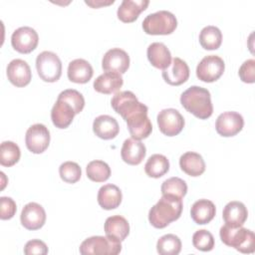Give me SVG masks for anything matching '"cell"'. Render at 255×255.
I'll use <instances>...</instances> for the list:
<instances>
[{"mask_svg":"<svg viewBox=\"0 0 255 255\" xmlns=\"http://www.w3.org/2000/svg\"><path fill=\"white\" fill-rule=\"evenodd\" d=\"M176 27V17L166 10L148 14L142 21V29L148 35H169Z\"/></svg>","mask_w":255,"mask_h":255,"instance_id":"4","label":"cell"},{"mask_svg":"<svg viewBox=\"0 0 255 255\" xmlns=\"http://www.w3.org/2000/svg\"><path fill=\"white\" fill-rule=\"evenodd\" d=\"M162 78L171 86H179L188 80L189 67L186 62L178 57H174L169 67L162 70Z\"/></svg>","mask_w":255,"mask_h":255,"instance_id":"17","label":"cell"},{"mask_svg":"<svg viewBox=\"0 0 255 255\" xmlns=\"http://www.w3.org/2000/svg\"><path fill=\"white\" fill-rule=\"evenodd\" d=\"M169 170V161L166 156L155 153L148 157L144 164V171L149 177L159 178Z\"/></svg>","mask_w":255,"mask_h":255,"instance_id":"30","label":"cell"},{"mask_svg":"<svg viewBox=\"0 0 255 255\" xmlns=\"http://www.w3.org/2000/svg\"><path fill=\"white\" fill-rule=\"evenodd\" d=\"M216 208L212 201L199 199L195 201L190 209V216L196 224H207L215 216Z\"/></svg>","mask_w":255,"mask_h":255,"instance_id":"27","label":"cell"},{"mask_svg":"<svg viewBox=\"0 0 255 255\" xmlns=\"http://www.w3.org/2000/svg\"><path fill=\"white\" fill-rule=\"evenodd\" d=\"M123 199L121 189L112 183L103 185L98 192V203L106 210L115 209L120 206Z\"/></svg>","mask_w":255,"mask_h":255,"instance_id":"26","label":"cell"},{"mask_svg":"<svg viewBox=\"0 0 255 255\" xmlns=\"http://www.w3.org/2000/svg\"><path fill=\"white\" fill-rule=\"evenodd\" d=\"M199 43L205 50H216L222 43V33L217 27L208 25L200 31Z\"/></svg>","mask_w":255,"mask_h":255,"instance_id":"31","label":"cell"},{"mask_svg":"<svg viewBox=\"0 0 255 255\" xmlns=\"http://www.w3.org/2000/svg\"><path fill=\"white\" fill-rule=\"evenodd\" d=\"M24 253L26 255H46L48 253V247L42 240L32 239L26 243Z\"/></svg>","mask_w":255,"mask_h":255,"instance_id":"41","label":"cell"},{"mask_svg":"<svg viewBox=\"0 0 255 255\" xmlns=\"http://www.w3.org/2000/svg\"><path fill=\"white\" fill-rule=\"evenodd\" d=\"M148 109L146 106L132 114L126 120L128 131L132 138L143 139L146 138L152 130V125L147 117Z\"/></svg>","mask_w":255,"mask_h":255,"instance_id":"9","label":"cell"},{"mask_svg":"<svg viewBox=\"0 0 255 255\" xmlns=\"http://www.w3.org/2000/svg\"><path fill=\"white\" fill-rule=\"evenodd\" d=\"M21 224L28 230H37L46 222V212L42 205L36 202L27 203L20 215Z\"/></svg>","mask_w":255,"mask_h":255,"instance_id":"15","label":"cell"},{"mask_svg":"<svg viewBox=\"0 0 255 255\" xmlns=\"http://www.w3.org/2000/svg\"><path fill=\"white\" fill-rule=\"evenodd\" d=\"M148 4V0H123L117 11L118 18L124 23L133 22Z\"/></svg>","mask_w":255,"mask_h":255,"instance_id":"20","label":"cell"},{"mask_svg":"<svg viewBox=\"0 0 255 255\" xmlns=\"http://www.w3.org/2000/svg\"><path fill=\"white\" fill-rule=\"evenodd\" d=\"M87 176L95 182H104L111 176L109 164L103 160H92L86 167Z\"/></svg>","mask_w":255,"mask_h":255,"instance_id":"32","label":"cell"},{"mask_svg":"<svg viewBox=\"0 0 255 255\" xmlns=\"http://www.w3.org/2000/svg\"><path fill=\"white\" fill-rule=\"evenodd\" d=\"M182 207V198L162 194L156 204L149 209L148 221L155 228H164L180 217Z\"/></svg>","mask_w":255,"mask_h":255,"instance_id":"1","label":"cell"},{"mask_svg":"<svg viewBox=\"0 0 255 255\" xmlns=\"http://www.w3.org/2000/svg\"><path fill=\"white\" fill-rule=\"evenodd\" d=\"M112 108L124 120L139 110L144 104L138 102L135 95L130 91H123L115 94L111 101Z\"/></svg>","mask_w":255,"mask_h":255,"instance_id":"12","label":"cell"},{"mask_svg":"<svg viewBox=\"0 0 255 255\" xmlns=\"http://www.w3.org/2000/svg\"><path fill=\"white\" fill-rule=\"evenodd\" d=\"M93 130L100 138L112 139L118 135L120 127L115 118L108 115H102L94 120Z\"/></svg>","mask_w":255,"mask_h":255,"instance_id":"21","label":"cell"},{"mask_svg":"<svg viewBox=\"0 0 255 255\" xmlns=\"http://www.w3.org/2000/svg\"><path fill=\"white\" fill-rule=\"evenodd\" d=\"M58 98L68 102L74 108L76 115L80 114L85 107V99L83 95L77 90H74V89L65 90L59 94Z\"/></svg>","mask_w":255,"mask_h":255,"instance_id":"38","label":"cell"},{"mask_svg":"<svg viewBox=\"0 0 255 255\" xmlns=\"http://www.w3.org/2000/svg\"><path fill=\"white\" fill-rule=\"evenodd\" d=\"M160 189L162 194H169L182 198L187 192V184L183 179L173 176L164 180Z\"/></svg>","mask_w":255,"mask_h":255,"instance_id":"35","label":"cell"},{"mask_svg":"<svg viewBox=\"0 0 255 255\" xmlns=\"http://www.w3.org/2000/svg\"><path fill=\"white\" fill-rule=\"evenodd\" d=\"M238 75L242 82L252 84L255 82V60H246L239 68Z\"/></svg>","mask_w":255,"mask_h":255,"instance_id":"39","label":"cell"},{"mask_svg":"<svg viewBox=\"0 0 255 255\" xmlns=\"http://www.w3.org/2000/svg\"><path fill=\"white\" fill-rule=\"evenodd\" d=\"M39 42L37 32L28 26L16 29L11 36L12 47L19 53L28 54L36 49Z\"/></svg>","mask_w":255,"mask_h":255,"instance_id":"11","label":"cell"},{"mask_svg":"<svg viewBox=\"0 0 255 255\" xmlns=\"http://www.w3.org/2000/svg\"><path fill=\"white\" fill-rule=\"evenodd\" d=\"M156 120L159 130L167 136L177 135L184 127V119L175 109L169 108L160 111Z\"/></svg>","mask_w":255,"mask_h":255,"instance_id":"8","label":"cell"},{"mask_svg":"<svg viewBox=\"0 0 255 255\" xmlns=\"http://www.w3.org/2000/svg\"><path fill=\"white\" fill-rule=\"evenodd\" d=\"M179 166L182 171L190 176H199L205 171L203 157L194 151H186L179 158Z\"/></svg>","mask_w":255,"mask_h":255,"instance_id":"29","label":"cell"},{"mask_svg":"<svg viewBox=\"0 0 255 255\" xmlns=\"http://www.w3.org/2000/svg\"><path fill=\"white\" fill-rule=\"evenodd\" d=\"M36 69L39 77L43 81L54 83L62 75V62L55 53L44 51L37 56Z\"/></svg>","mask_w":255,"mask_h":255,"instance_id":"5","label":"cell"},{"mask_svg":"<svg viewBox=\"0 0 255 255\" xmlns=\"http://www.w3.org/2000/svg\"><path fill=\"white\" fill-rule=\"evenodd\" d=\"M115 1L114 0H111V1H85L86 4L92 6L93 8H98L100 6H103V5H110V4H113Z\"/></svg>","mask_w":255,"mask_h":255,"instance_id":"42","label":"cell"},{"mask_svg":"<svg viewBox=\"0 0 255 255\" xmlns=\"http://www.w3.org/2000/svg\"><path fill=\"white\" fill-rule=\"evenodd\" d=\"M221 241L229 246L235 248L241 253H253L255 250V235L254 233L241 226L223 225L219 230Z\"/></svg>","mask_w":255,"mask_h":255,"instance_id":"3","label":"cell"},{"mask_svg":"<svg viewBox=\"0 0 255 255\" xmlns=\"http://www.w3.org/2000/svg\"><path fill=\"white\" fill-rule=\"evenodd\" d=\"M76 112L74 108L66 101L58 98L51 111V120L58 128H68L72 122Z\"/></svg>","mask_w":255,"mask_h":255,"instance_id":"19","label":"cell"},{"mask_svg":"<svg viewBox=\"0 0 255 255\" xmlns=\"http://www.w3.org/2000/svg\"><path fill=\"white\" fill-rule=\"evenodd\" d=\"M25 142L27 148L33 153H42L50 143V131L43 124L32 125L26 131Z\"/></svg>","mask_w":255,"mask_h":255,"instance_id":"10","label":"cell"},{"mask_svg":"<svg viewBox=\"0 0 255 255\" xmlns=\"http://www.w3.org/2000/svg\"><path fill=\"white\" fill-rule=\"evenodd\" d=\"M145 154V145L140 140L129 137L124 141L121 149V155L126 163L137 165L142 161Z\"/></svg>","mask_w":255,"mask_h":255,"instance_id":"18","label":"cell"},{"mask_svg":"<svg viewBox=\"0 0 255 255\" xmlns=\"http://www.w3.org/2000/svg\"><path fill=\"white\" fill-rule=\"evenodd\" d=\"M61 178L67 183H76L80 180L82 169L77 162L65 161L59 167Z\"/></svg>","mask_w":255,"mask_h":255,"instance_id":"36","label":"cell"},{"mask_svg":"<svg viewBox=\"0 0 255 255\" xmlns=\"http://www.w3.org/2000/svg\"><path fill=\"white\" fill-rule=\"evenodd\" d=\"M225 69L224 61L216 55L205 56L196 67L197 78L205 83L217 81Z\"/></svg>","mask_w":255,"mask_h":255,"instance_id":"7","label":"cell"},{"mask_svg":"<svg viewBox=\"0 0 255 255\" xmlns=\"http://www.w3.org/2000/svg\"><path fill=\"white\" fill-rule=\"evenodd\" d=\"M156 250L160 255H177L181 250V241L174 234H165L157 240Z\"/></svg>","mask_w":255,"mask_h":255,"instance_id":"34","label":"cell"},{"mask_svg":"<svg viewBox=\"0 0 255 255\" xmlns=\"http://www.w3.org/2000/svg\"><path fill=\"white\" fill-rule=\"evenodd\" d=\"M124 84L121 74L115 72H106L100 75L94 81V89L102 94L110 95L118 92Z\"/></svg>","mask_w":255,"mask_h":255,"instance_id":"25","label":"cell"},{"mask_svg":"<svg viewBox=\"0 0 255 255\" xmlns=\"http://www.w3.org/2000/svg\"><path fill=\"white\" fill-rule=\"evenodd\" d=\"M7 77L11 84L18 88L27 86L32 78V73L28 63L21 59L12 60L7 66Z\"/></svg>","mask_w":255,"mask_h":255,"instance_id":"16","label":"cell"},{"mask_svg":"<svg viewBox=\"0 0 255 255\" xmlns=\"http://www.w3.org/2000/svg\"><path fill=\"white\" fill-rule=\"evenodd\" d=\"M122 251L120 241L112 239L108 236H92L87 238L80 245V253L83 255L90 254H108L117 255Z\"/></svg>","mask_w":255,"mask_h":255,"instance_id":"6","label":"cell"},{"mask_svg":"<svg viewBox=\"0 0 255 255\" xmlns=\"http://www.w3.org/2000/svg\"><path fill=\"white\" fill-rule=\"evenodd\" d=\"M146 55L149 63L157 69L164 70L169 67L171 63L170 51L163 43L160 42L151 43L147 47Z\"/></svg>","mask_w":255,"mask_h":255,"instance_id":"24","label":"cell"},{"mask_svg":"<svg viewBox=\"0 0 255 255\" xmlns=\"http://www.w3.org/2000/svg\"><path fill=\"white\" fill-rule=\"evenodd\" d=\"M192 244L197 250L203 252L211 251L214 248V237L209 231L200 229L193 233Z\"/></svg>","mask_w":255,"mask_h":255,"instance_id":"37","label":"cell"},{"mask_svg":"<svg viewBox=\"0 0 255 255\" xmlns=\"http://www.w3.org/2000/svg\"><path fill=\"white\" fill-rule=\"evenodd\" d=\"M180 104L182 107L200 120H206L213 113L210 93L207 89L191 86L185 90L180 96Z\"/></svg>","mask_w":255,"mask_h":255,"instance_id":"2","label":"cell"},{"mask_svg":"<svg viewBox=\"0 0 255 255\" xmlns=\"http://www.w3.org/2000/svg\"><path fill=\"white\" fill-rule=\"evenodd\" d=\"M129 67L128 54L120 48H113L106 52L102 60V68L106 72L125 74Z\"/></svg>","mask_w":255,"mask_h":255,"instance_id":"14","label":"cell"},{"mask_svg":"<svg viewBox=\"0 0 255 255\" xmlns=\"http://www.w3.org/2000/svg\"><path fill=\"white\" fill-rule=\"evenodd\" d=\"M223 220L231 226H241L248 217L246 206L240 201H230L223 209Z\"/></svg>","mask_w":255,"mask_h":255,"instance_id":"28","label":"cell"},{"mask_svg":"<svg viewBox=\"0 0 255 255\" xmlns=\"http://www.w3.org/2000/svg\"><path fill=\"white\" fill-rule=\"evenodd\" d=\"M244 126L243 117L237 112H224L220 114L215 122L216 131L225 137L237 134Z\"/></svg>","mask_w":255,"mask_h":255,"instance_id":"13","label":"cell"},{"mask_svg":"<svg viewBox=\"0 0 255 255\" xmlns=\"http://www.w3.org/2000/svg\"><path fill=\"white\" fill-rule=\"evenodd\" d=\"M68 78L71 82L77 84L88 83L94 74L92 65L84 59H75L69 63Z\"/></svg>","mask_w":255,"mask_h":255,"instance_id":"22","label":"cell"},{"mask_svg":"<svg viewBox=\"0 0 255 255\" xmlns=\"http://www.w3.org/2000/svg\"><path fill=\"white\" fill-rule=\"evenodd\" d=\"M21 151L19 146L10 140L3 141L0 146V163L3 166L10 167L20 159Z\"/></svg>","mask_w":255,"mask_h":255,"instance_id":"33","label":"cell"},{"mask_svg":"<svg viewBox=\"0 0 255 255\" xmlns=\"http://www.w3.org/2000/svg\"><path fill=\"white\" fill-rule=\"evenodd\" d=\"M17 210L15 201L11 197L2 196L0 198V218L2 220L11 219Z\"/></svg>","mask_w":255,"mask_h":255,"instance_id":"40","label":"cell"},{"mask_svg":"<svg viewBox=\"0 0 255 255\" xmlns=\"http://www.w3.org/2000/svg\"><path fill=\"white\" fill-rule=\"evenodd\" d=\"M104 228L106 236L120 242L124 241L129 233V224L128 220L121 215H113L108 217Z\"/></svg>","mask_w":255,"mask_h":255,"instance_id":"23","label":"cell"}]
</instances>
